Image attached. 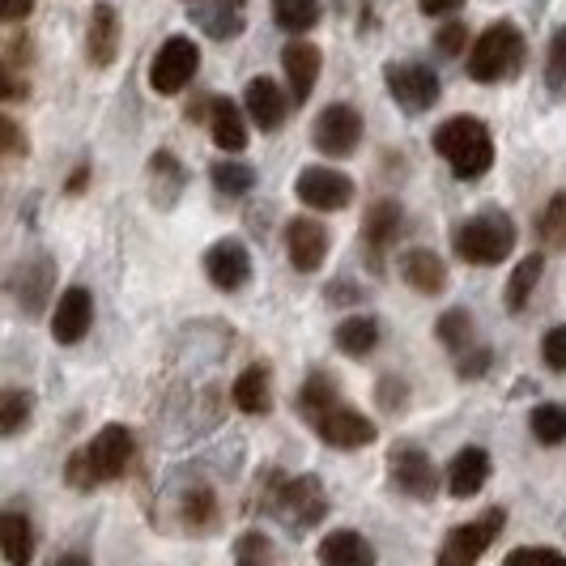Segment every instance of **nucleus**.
<instances>
[{
	"instance_id": "9d476101",
	"label": "nucleus",
	"mask_w": 566,
	"mask_h": 566,
	"mask_svg": "<svg viewBox=\"0 0 566 566\" xmlns=\"http://www.w3.org/2000/svg\"><path fill=\"white\" fill-rule=\"evenodd\" d=\"M312 426L319 430V439L328 443V448H340V452H354V448H367L370 439H375V426L363 418V413H354V409H345L340 400L333 405H324L319 413L312 418Z\"/></svg>"
},
{
	"instance_id": "9b49d317",
	"label": "nucleus",
	"mask_w": 566,
	"mask_h": 566,
	"mask_svg": "<svg viewBox=\"0 0 566 566\" xmlns=\"http://www.w3.org/2000/svg\"><path fill=\"white\" fill-rule=\"evenodd\" d=\"M324 511H328V499H324V485L319 478H290L282 485V494H277V515H282L290 528H312L324 520Z\"/></svg>"
},
{
	"instance_id": "a211bd4d",
	"label": "nucleus",
	"mask_w": 566,
	"mask_h": 566,
	"mask_svg": "<svg viewBox=\"0 0 566 566\" xmlns=\"http://www.w3.org/2000/svg\"><path fill=\"white\" fill-rule=\"evenodd\" d=\"M490 482V452L485 448H464L448 464V494L452 499H473Z\"/></svg>"
},
{
	"instance_id": "aec40b11",
	"label": "nucleus",
	"mask_w": 566,
	"mask_h": 566,
	"mask_svg": "<svg viewBox=\"0 0 566 566\" xmlns=\"http://www.w3.org/2000/svg\"><path fill=\"white\" fill-rule=\"evenodd\" d=\"M243 4L248 0H192V18L209 39H234L243 30Z\"/></svg>"
},
{
	"instance_id": "f257e3e1",
	"label": "nucleus",
	"mask_w": 566,
	"mask_h": 566,
	"mask_svg": "<svg viewBox=\"0 0 566 566\" xmlns=\"http://www.w3.org/2000/svg\"><path fill=\"white\" fill-rule=\"evenodd\" d=\"M430 142H434V154L464 184L482 179L485 170L494 167V137H490V128H485L478 115H452V119H443Z\"/></svg>"
},
{
	"instance_id": "ea45409f",
	"label": "nucleus",
	"mask_w": 566,
	"mask_h": 566,
	"mask_svg": "<svg viewBox=\"0 0 566 566\" xmlns=\"http://www.w3.org/2000/svg\"><path fill=\"white\" fill-rule=\"evenodd\" d=\"M511 563H566V554L549 549V545H528V549H515Z\"/></svg>"
},
{
	"instance_id": "6e6552de",
	"label": "nucleus",
	"mask_w": 566,
	"mask_h": 566,
	"mask_svg": "<svg viewBox=\"0 0 566 566\" xmlns=\"http://www.w3.org/2000/svg\"><path fill=\"white\" fill-rule=\"evenodd\" d=\"M503 533V511H485L482 520H469V524H460V528H452V537H448V545L439 549V563H455V566H469L478 563L485 549L494 545V537Z\"/></svg>"
},
{
	"instance_id": "423d86ee",
	"label": "nucleus",
	"mask_w": 566,
	"mask_h": 566,
	"mask_svg": "<svg viewBox=\"0 0 566 566\" xmlns=\"http://www.w3.org/2000/svg\"><path fill=\"white\" fill-rule=\"evenodd\" d=\"M388 464H392V482H397L400 494H409L418 503L439 494V469H434V460L418 443H397L392 455H388Z\"/></svg>"
},
{
	"instance_id": "473e14b6",
	"label": "nucleus",
	"mask_w": 566,
	"mask_h": 566,
	"mask_svg": "<svg viewBox=\"0 0 566 566\" xmlns=\"http://www.w3.org/2000/svg\"><path fill=\"white\" fill-rule=\"evenodd\" d=\"M149 179H154V188H167V200H175L188 175H184V167H179V158H175V154L158 149V154H154V167H149Z\"/></svg>"
},
{
	"instance_id": "58836bf2",
	"label": "nucleus",
	"mask_w": 566,
	"mask_h": 566,
	"mask_svg": "<svg viewBox=\"0 0 566 566\" xmlns=\"http://www.w3.org/2000/svg\"><path fill=\"white\" fill-rule=\"evenodd\" d=\"M209 520H213V494H209V490L188 494V524L200 528V524H209Z\"/></svg>"
},
{
	"instance_id": "b1692460",
	"label": "nucleus",
	"mask_w": 566,
	"mask_h": 566,
	"mask_svg": "<svg viewBox=\"0 0 566 566\" xmlns=\"http://www.w3.org/2000/svg\"><path fill=\"white\" fill-rule=\"evenodd\" d=\"M230 400H234V409L239 413H269V370L264 367H248L239 379H234V388H230Z\"/></svg>"
},
{
	"instance_id": "f704fd0d",
	"label": "nucleus",
	"mask_w": 566,
	"mask_h": 566,
	"mask_svg": "<svg viewBox=\"0 0 566 566\" xmlns=\"http://www.w3.org/2000/svg\"><path fill=\"white\" fill-rule=\"evenodd\" d=\"M545 85L563 90L566 85V27L549 39V56H545Z\"/></svg>"
},
{
	"instance_id": "393cba45",
	"label": "nucleus",
	"mask_w": 566,
	"mask_h": 566,
	"mask_svg": "<svg viewBox=\"0 0 566 566\" xmlns=\"http://www.w3.org/2000/svg\"><path fill=\"white\" fill-rule=\"evenodd\" d=\"M397 234H400V205L397 200H375V205L367 209V222H363V239H367V248L384 252Z\"/></svg>"
},
{
	"instance_id": "a878e982",
	"label": "nucleus",
	"mask_w": 566,
	"mask_h": 566,
	"mask_svg": "<svg viewBox=\"0 0 566 566\" xmlns=\"http://www.w3.org/2000/svg\"><path fill=\"white\" fill-rule=\"evenodd\" d=\"M375 345H379V324L370 315H354L337 328V349L349 358H367Z\"/></svg>"
},
{
	"instance_id": "20e7f679",
	"label": "nucleus",
	"mask_w": 566,
	"mask_h": 566,
	"mask_svg": "<svg viewBox=\"0 0 566 566\" xmlns=\"http://www.w3.org/2000/svg\"><path fill=\"white\" fill-rule=\"evenodd\" d=\"M200 69V48L184 34H170L167 43L158 48V56L149 64V85L158 94H179L184 85L197 77Z\"/></svg>"
},
{
	"instance_id": "dca6fc26",
	"label": "nucleus",
	"mask_w": 566,
	"mask_h": 566,
	"mask_svg": "<svg viewBox=\"0 0 566 566\" xmlns=\"http://www.w3.org/2000/svg\"><path fill=\"white\" fill-rule=\"evenodd\" d=\"M85 52H90V64L107 69L119 56V13L115 4L98 0L94 13H90V34H85Z\"/></svg>"
},
{
	"instance_id": "7ed1b4c3",
	"label": "nucleus",
	"mask_w": 566,
	"mask_h": 566,
	"mask_svg": "<svg viewBox=\"0 0 566 566\" xmlns=\"http://www.w3.org/2000/svg\"><path fill=\"white\" fill-rule=\"evenodd\" d=\"M515 248V227L503 213H478L469 222H460L455 230V255L469 264H503Z\"/></svg>"
},
{
	"instance_id": "6ab92c4d",
	"label": "nucleus",
	"mask_w": 566,
	"mask_h": 566,
	"mask_svg": "<svg viewBox=\"0 0 566 566\" xmlns=\"http://www.w3.org/2000/svg\"><path fill=\"white\" fill-rule=\"evenodd\" d=\"M282 64H285V77H290L294 103H307L315 82H319V48L315 43H290L282 52Z\"/></svg>"
},
{
	"instance_id": "c9c22d12",
	"label": "nucleus",
	"mask_w": 566,
	"mask_h": 566,
	"mask_svg": "<svg viewBox=\"0 0 566 566\" xmlns=\"http://www.w3.org/2000/svg\"><path fill=\"white\" fill-rule=\"evenodd\" d=\"M541 358H545V367L549 370H566V324H558V328L545 333V340H541Z\"/></svg>"
},
{
	"instance_id": "cd10ccee",
	"label": "nucleus",
	"mask_w": 566,
	"mask_h": 566,
	"mask_svg": "<svg viewBox=\"0 0 566 566\" xmlns=\"http://www.w3.org/2000/svg\"><path fill=\"white\" fill-rule=\"evenodd\" d=\"M0 549H4V558H9L13 566L30 563V524H27V515H18V511L0 515Z\"/></svg>"
},
{
	"instance_id": "5701e85b",
	"label": "nucleus",
	"mask_w": 566,
	"mask_h": 566,
	"mask_svg": "<svg viewBox=\"0 0 566 566\" xmlns=\"http://www.w3.org/2000/svg\"><path fill=\"white\" fill-rule=\"evenodd\" d=\"M319 563H328V566H367V563H375V549H370L358 533L340 528V533H333V537L319 541Z\"/></svg>"
},
{
	"instance_id": "f3484780",
	"label": "nucleus",
	"mask_w": 566,
	"mask_h": 566,
	"mask_svg": "<svg viewBox=\"0 0 566 566\" xmlns=\"http://www.w3.org/2000/svg\"><path fill=\"white\" fill-rule=\"evenodd\" d=\"M248 115H252L264 133L282 128L285 115H290V98H285L282 85L273 82V77H252L248 82Z\"/></svg>"
},
{
	"instance_id": "bb28decb",
	"label": "nucleus",
	"mask_w": 566,
	"mask_h": 566,
	"mask_svg": "<svg viewBox=\"0 0 566 566\" xmlns=\"http://www.w3.org/2000/svg\"><path fill=\"white\" fill-rule=\"evenodd\" d=\"M541 273H545V255H524L515 269H511V282H507V312H524L528 294L537 290Z\"/></svg>"
},
{
	"instance_id": "39448f33",
	"label": "nucleus",
	"mask_w": 566,
	"mask_h": 566,
	"mask_svg": "<svg viewBox=\"0 0 566 566\" xmlns=\"http://www.w3.org/2000/svg\"><path fill=\"white\" fill-rule=\"evenodd\" d=\"M363 142V115L354 112L349 103H328L324 112L315 115V149L328 158H345L354 154Z\"/></svg>"
},
{
	"instance_id": "ddd939ff",
	"label": "nucleus",
	"mask_w": 566,
	"mask_h": 566,
	"mask_svg": "<svg viewBox=\"0 0 566 566\" xmlns=\"http://www.w3.org/2000/svg\"><path fill=\"white\" fill-rule=\"evenodd\" d=\"M205 273L218 290H239L252 282V255L239 239H222L205 252Z\"/></svg>"
},
{
	"instance_id": "412c9836",
	"label": "nucleus",
	"mask_w": 566,
	"mask_h": 566,
	"mask_svg": "<svg viewBox=\"0 0 566 566\" xmlns=\"http://www.w3.org/2000/svg\"><path fill=\"white\" fill-rule=\"evenodd\" d=\"M209 124H213V142H218V149H227V154H243V149H248V124H243L239 103L213 98Z\"/></svg>"
},
{
	"instance_id": "f03ea898",
	"label": "nucleus",
	"mask_w": 566,
	"mask_h": 566,
	"mask_svg": "<svg viewBox=\"0 0 566 566\" xmlns=\"http://www.w3.org/2000/svg\"><path fill=\"white\" fill-rule=\"evenodd\" d=\"M520 64H524V34L511 22H494L478 34V43L469 52V77L482 85L507 82L520 73Z\"/></svg>"
},
{
	"instance_id": "c85d7f7f",
	"label": "nucleus",
	"mask_w": 566,
	"mask_h": 566,
	"mask_svg": "<svg viewBox=\"0 0 566 566\" xmlns=\"http://www.w3.org/2000/svg\"><path fill=\"white\" fill-rule=\"evenodd\" d=\"M273 18L290 34H303L319 22V0H273Z\"/></svg>"
},
{
	"instance_id": "1a4fd4ad",
	"label": "nucleus",
	"mask_w": 566,
	"mask_h": 566,
	"mask_svg": "<svg viewBox=\"0 0 566 566\" xmlns=\"http://www.w3.org/2000/svg\"><path fill=\"white\" fill-rule=\"evenodd\" d=\"M388 90L409 115H422L439 103V77L426 64H388Z\"/></svg>"
},
{
	"instance_id": "4be33fe9",
	"label": "nucleus",
	"mask_w": 566,
	"mask_h": 566,
	"mask_svg": "<svg viewBox=\"0 0 566 566\" xmlns=\"http://www.w3.org/2000/svg\"><path fill=\"white\" fill-rule=\"evenodd\" d=\"M405 282L413 285L418 294H439L448 285L443 255H434L430 248H413V252L405 255Z\"/></svg>"
},
{
	"instance_id": "a19ab883",
	"label": "nucleus",
	"mask_w": 566,
	"mask_h": 566,
	"mask_svg": "<svg viewBox=\"0 0 566 566\" xmlns=\"http://www.w3.org/2000/svg\"><path fill=\"white\" fill-rule=\"evenodd\" d=\"M30 9H34V0H0V18L4 22H22Z\"/></svg>"
},
{
	"instance_id": "7c9ffc66",
	"label": "nucleus",
	"mask_w": 566,
	"mask_h": 566,
	"mask_svg": "<svg viewBox=\"0 0 566 566\" xmlns=\"http://www.w3.org/2000/svg\"><path fill=\"white\" fill-rule=\"evenodd\" d=\"M434 333H439V340L448 345V349H455V354H469L473 349V340H478V333H473V319H469V312H448L439 324H434Z\"/></svg>"
},
{
	"instance_id": "f8f14e48",
	"label": "nucleus",
	"mask_w": 566,
	"mask_h": 566,
	"mask_svg": "<svg viewBox=\"0 0 566 566\" xmlns=\"http://www.w3.org/2000/svg\"><path fill=\"white\" fill-rule=\"evenodd\" d=\"M85 460H90V469H94L98 482H115V478L128 469V460H133V430L119 422L103 426V430L90 439Z\"/></svg>"
},
{
	"instance_id": "4c0bfd02",
	"label": "nucleus",
	"mask_w": 566,
	"mask_h": 566,
	"mask_svg": "<svg viewBox=\"0 0 566 566\" xmlns=\"http://www.w3.org/2000/svg\"><path fill=\"white\" fill-rule=\"evenodd\" d=\"M234 558L239 563H264V558H273V545L260 537V533H248V537L234 545Z\"/></svg>"
},
{
	"instance_id": "0eeeda50",
	"label": "nucleus",
	"mask_w": 566,
	"mask_h": 566,
	"mask_svg": "<svg viewBox=\"0 0 566 566\" xmlns=\"http://www.w3.org/2000/svg\"><path fill=\"white\" fill-rule=\"evenodd\" d=\"M294 197L303 200L307 209L333 213V209H345L354 200V179L337 167H307L294 184Z\"/></svg>"
},
{
	"instance_id": "79ce46f5",
	"label": "nucleus",
	"mask_w": 566,
	"mask_h": 566,
	"mask_svg": "<svg viewBox=\"0 0 566 566\" xmlns=\"http://www.w3.org/2000/svg\"><path fill=\"white\" fill-rule=\"evenodd\" d=\"M418 4H422V13H430V18H443V13L460 9L464 0H418Z\"/></svg>"
},
{
	"instance_id": "4468645a",
	"label": "nucleus",
	"mask_w": 566,
	"mask_h": 566,
	"mask_svg": "<svg viewBox=\"0 0 566 566\" xmlns=\"http://www.w3.org/2000/svg\"><path fill=\"white\" fill-rule=\"evenodd\" d=\"M90 324H94V298H90V290L85 285H69L60 294L56 315H52V337L60 345H77L90 333Z\"/></svg>"
},
{
	"instance_id": "72a5a7b5",
	"label": "nucleus",
	"mask_w": 566,
	"mask_h": 566,
	"mask_svg": "<svg viewBox=\"0 0 566 566\" xmlns=\"http://www.w3.org/2000/svg\"><path fill=\"white\" fill-rule=\"evenodd\" d=\"M27 418H30V392H22V388H9V392H4V400H0V430H4V434H18Z\"/></svg>"
},
{
	"instance_id": "e433bc0d",
	"label": "nucleus",
	"mask_w": 566,
	"mask_h": 566,
	"mask_svg": "<svg viewBox=\"0 0 566 566\" xmlns=\"http://www.w3.org/2000/svg\"><path fill=\"white\" fill-rule=\"evenodd\" d=\"M464 39H469V30H464V22H443V27H439V34H434V48H439L443 56H460Z\"/></svg>"
},
{
	"instance_id": "2eb2a0df",
	"label": "nucleus",
	"mask_w": 566,
	"mask_h": 566,
	"mask_svg": "<svg viewBox=\"0 0 566 566\" xmlns=\"http://www.w3.org/2000/svg\"><path fill=\"white\" fill-rule=\"evenodd\" d=\"M285 248H290V264L298 273H315L328 260V230L315 218H294L285 230Z\"/></svg>"
},
{
	"instance_id": "2f4dec72",
	"label": "nucleus",
	"mask_w": 566,
	"mask_h": 566,
	"mask_svg": "<svg viewBox=\"0 0 566 566\" xmlns=\"http://www.w3.org/2000/svg\"><path fill=\"white\" fill-rule=\"evenodd\" d=\"M252 184H255V170L243 167V163H218L213 167V188L222 197H243V192H252Z\"/></svg>"
},
{
	"instance_id": "c756f323",
	"label": "nucleus",
	"mask_w": 566,
	"mask_h": 566,
	"mask_svg": "<svg viewBox=\"0 0 566 566\" xmlns=\"http://www.w3.org/2000/svg\"><path fill=\"white\" fill-rule=\"evenodd\" d=\"M528 426H533L537 443H545V448L566 443V409L563 405H537L533 418H528Z\"/></svg>"
}]
</instances>
